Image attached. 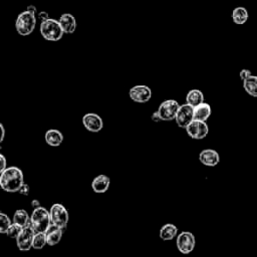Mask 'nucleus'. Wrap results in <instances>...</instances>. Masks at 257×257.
<instances>
[{
	"label": "nucleus",
	"mask_w": 257,
	"mask_h": 257,
	"mask_svg": "<svg viewBox=\"0 0 257 257\" xmlns=\"http://www.w3.org/2000/svg\"><path fill=\"white\" fill-rule=\"evenodd\" d=\"M23 184L24 175L18 167H7L0 173V186L8 193L18 192Z\"/></svg>",
	"instance_id": "obj_1"
},
{
	"label": "nucleus",
	"mask_w": 257,
	"mask_h": 257,
	"mask_svg": "<svg viewBox=\"0 0 257 257\" xmlns=\"http://www.w3.org/2000/svg\"><path fill=\"white\" fill-rule=\"evenodd\" d=\"M36 25V13L30 10L21 12L15 21V28L17 32L22 36L31 34Z\"/></svg>",
	"instance_id": "obj_2"
},
{
	"label": "nucleus",
	"mask_w": 257,
	"mask_h": 257,
	"mask_svg": "<svg viewBox=\"0 0 257 257\" xmlns=\"http://www.w3.org/2000/svg\"><path fill=\"white\" fill-rule=\"evenodd\" d=\"M40 34L48 41H58L62 38L64 31L58 20L48 18L41 22Z\"/></svg>",
	"instance_id": "obj_3"
},
{
	"label": "nucleus",
	"mask_w": 257,
	"mask_h": 257,
	"mask_svg": "<svg viewBox=\"0 0 257 257\" xmlns=\"http://www.w3.org/2000/svg\"><path fill=\"white\" fill-rule=\"evenodd\" d=\"M30 223L35 232H45L51 224L49 211L42 206L34 208L30 216Z\"/></svg>",
	"instance_id": "obj_4"
},
{
	"label": "nucleus",
	"mask_w": 257,
	"mask_h": 257,
	"mask_svg": "<svg viewBox=\"0 0 257 257\" xmlns=\"http://www.w3.org/2000/svg\"><path fill=\"white\" fill-rule=\"evenodd\" d=\"M49 213H50L51 223L61 227L64 232L68 223V212L66 208L63 205L56 203L51 206Z\"/></svg>",
	"instance_id": "obj_5"
},
{
	"label": "nucleus",
	"mask_w": 257,
	"mask_h": 257,
	"mask_svg": "<svg viewBox=\"0 0 257 257\" xmlns=\"http://www.w3.org/2000/svg\"><path fill=\"white\" fill-rule=\"evenodd\" d=\"M35 231L31 226V223L22 228L20 234L16 238V244L20 251H29L32 248L33 238Z\"/></svg>",
	"instance_id": "obj_6"
},
{
	"label": "nucleus",
	"mask_w": 257,
	"mask_h": 257,
	"mask_svg": "<svg viewBox=\"0 0 257 257\" xmlns=\"http://www.w3.org/2000/svg\"><path fill=\"white\" fill-rule=\"evenodd\" d=\"M181 104L175 99H167L164 100L158 108V112L164 121H170L175 119L177 111Z\"/></svg>",
	"instance_id": "obj_7"
},
{
	"label": "nucleus",
	"mask_w": 257,
	"mask_h": 257,
	"mask_svg": "<svg viewBox=\"0 0 257 257\" xmlns=\"http://www.w3.org/2000/svg\"><path fill=\"white\" fill-rule=\"evenodd\" d=\"M176 245L178 250L183 254L191 253L196 245V239L193 233L189 231H183L177 236Z\"/></svg>",
	"instance_id": "obj_8"
},
{
	"label": "nucleus",
	"mask_w": 257,
	"mask_h": 257,
	"mask_svg": "<svg viewBox=\"0 0 257 257\" xmlns=\"http://www.w3.org/2000/svg\"><path fill=\"white\" fill-rule=\"evenodd\" d=\"M188 136L194 140L205 139L209 133V127L206 121L193 119L186 127Z\"/></svg>",
	"instance_id": "obj_9"
},
{
	"label": "nucleus",
	"mask_w": 257,
	"mask_h": 257,
	"mask_svg": "<svg viewBox=\"0 0 257 257\" xmlns=\"http://www.w3.org/2000/svg\"><path fill=\"white\" fill-rule=\"evenodd\" d=\"M193 119H194V107L188 104L187 102L185 104H181L175 117V121L177 125L182 128H186Z\"/></svg>",
	"instance_id": "obj_10"
},
{
	"label": "nucleus",
	"mask_w": 257,
	"mask_h": 257,
	"mask_svg": "<svg viewBox=\"0 0 257 257\" xmlns=\"http://www.w3.org/2000/svg\"><path fill=\"white\" fill-rule=\"evenodd\" d=\"M130 97L139 103L148 102L152 97V89L145 84H139L133 86L128 91Z\"/></svg>",
	"instance_id": "obj_11"
},
{
	"label": "nucleus",
	"mask_w": 257,
	"mask_h": 257,
	"mask_svg": "<svg viewBox=\"0 0 257 257\" xmlns=\"http://www.w3.org/2000/svg\"><path fill=\"white\" fill-rule=\"evenodd\" d=\"M82 123L84 127L91 133H98L103 127L102 118L94 112L85 113L82 117Z\"/></svg>",
	"instance_id": "obj_12"
},
{
	"label": "nucleus",
	"mask_w": 257,
	"mask_h": 257,
	"mask_svg": "<svg viewBox=\"0 0 257 257\" xmlns=\"http://www.w3.org/2000/svg\"><path fill=\"white\" fill-rule=\"evenodd\" d=\"M199 161L207 167H215L220 162V156L213 149H205L199 154Z\"/></svg>",
	"instance_id": "obj_13"
},
{
	"label": "nucleus",
	"mask_w": 257,
	"mask_h": 257,
	"mask_svg": "<svg viewBox=\"0 0 257 257\" xmlns=\"http://www.w3.org/2000/svg\"><path fill=\"white\" fill-rule=\"evenodd\" d=\"M44 233H45V236H46L47 244L49 246H54V245H56L60 242L64 232H63V229L61 227L51 223Z\"/></svg>",
	"instance_id": "obj_14"
},
{
	"label": "nucleus",
	"mask_w": 257,
	"mask_h": 257,
	"mask_svg": "<svg viewBox=\"0 0 257 257\" xmlns=\"http://www.w3.org/2000/svg\"><path fill=\"white\" fill-rule=\"evenodd\" d=\"M109 184H110V180L109 178L106 176V175H98L96 176L92 182H91V188L93 190L94 193H97V194H102V193H105L107 190H108V187H109Z\"/></svg>",
	"instance_id": "obj_15"
},
{
	"label": "nucleus",
	"mask_w": 257,
	"mask_h": 257,
	"mask_svg": "<svg viewBox=\"0 0 257 257\" xmlns=\"http://www.w3.org/2000/svg\"><path fill=\"white\" fill-rule=\"evenodd\" d=\"M58 21H59L64 33L71 34L75 31V29H76V20H75V18L72 14L64 13L59 17Z\"/></svg>",
	"instance_id": "obj_16"
},
{
	"label": "nucleus",
	"mask_w": 257,
	"mask_h": 257,
	"mask_svg": "<svg viewBox=\"0 0 257 257\" xmlns=\"http://www.w3.org/2000/svg\"><path fill=\"white\" fill-rule=\"evenodd\" d=\"M45 142L50 147H59L63 142V135L58 130H48L44 135Z\"/></svg>",
	"instance_id": "obj_17"
},
{
	"label": "nucleus",
	"mask_w": 257,
	"mask_h": 257,
	"mask_svg": "<svg viewBox=\"0 0 257 257\" xmlns=\"http://www.w3.org/2000/svg\"><path fill=\"white\" fill-rule=\"evenodd\" d=\"M211 106L207 102H202L194 107V119L206 121L211 115Z\"/></svg>",
	"instance_id": "obj_18"
},
{
	"label": "nucleus",
	"mask_w": 257,
	"mask_h": 257,
	"mask_svg": "<svg viewBox=\"0 0 257 257\" xmlns=\"http://www.w3.org/2000/svg\"><path fill=\"white\" fill-rule=\"evenodd\" d=\"M178 233V228L172 223H167L163 225V227L160 229L159 236L164 241H170L173 240Z\"/></svg>",
	"instance_id": "obj_19"
},
{
	"label": "nucleus",
	"mask_w": 257,
	"mask_h": 257,
	"mask_svg": "<svg viewBox=\"0 0 257 257\" xmlns=\"http://www.w3.org/2000/svg\"><path fill=\"white\" fill-rule=\"evenodd\" d=\"M186 102L193 107L204 102L203 92L199 89H191L186 95Z\"/></svg>",
	"instance_id": "obj_20"
},
{
	"label": "nucleus",
	"mask_w": 257,
	"mask_h": 257,
	"mask_svg": "<svg viewBox=\"0 0 257 257\" xmlns=\"http://www.w3.org/2000/svg\"><path fill=\"white\" fill-rule=\"evenodd\" d=\"M12 222L21 226V227H25L26 225H28L30 223V216L23 209L16 210L13 214V221Z\"/></svg>",
	"instance_id": "obj_21"
},
{
	"label": "nucleus",
	"mask_w": 257,
	"mask_h": 257,
	"mask_svg": "<svg viewBox=\"0 0 257 257\" xmlns=\"http://www.w3.org/2000/svg\"><path fill=\"white\" fill-rule=\"evenodd\" d=\"M243 87L249 95L257 97V76L251 75L249 78L243 80Z\"/></svg>",
	"instance_id": "obj_22"
},
{
	"label": "nucleus",
	"mask_w": 257,
	"mask_h": 257,
	"mask_svg": "<svg viewBox=\"0 0 257 257\" xmlns=\"http://www.w3.org/2000/svg\"><path fill=\"white\" fill-rule=\"evenodd\" d=\"M232 19L236 24H244L248 20V11L245 7H236L232 12Z\"/></svg>",
	"instance_id": "obj_23"
},
{
	"label": "nucleus",
	"mask_w": 257,
	"mask_h": 257,
	"mask_svg": "<svg viewBox=\"0 0 257 257\" xmlns=\"http://www.w3.org/2000/svg\"><path fill=\"white\" fill-rule=\"evenodd\" d=\"M46 244H47V241H46L45 233H44V232H35L34 238H33L32 248H33V249H36V250H40V249H42Z\"/></svg>",
	"instance_id": "obj_24"
},
{
	"label": "nucleus",
	"mask_w": 257,
	"mask_h": 257,
	"mask_svg": "<svg viewBox=\"0 0 257 257\" xmlns=\"http://www.w3.org/2000/svg\"><path fill=\"white\" fill-rule=\"evenodd\" d=\"M12 223L13 222H11V220L6 214L0 213V232L2 234H6V231L8 230V228Z\"/></svg>",
	"instance_id": "obj_25"
},
{
	"label": "nucleus",
	"mask_w": 257,
	"mask_h": 257,
	"mask_svg": "<svg viewBox=\"0 0 257 257\" xmlns=\"http://www.w3.org/2000/svg\"><path fill=\"white\" fill-rule=\"evenodd\" d=\"M22 228H23V227H21V226L15 224V223H12V224L10 225V227L8 228V230L6 231V235H7L8 237H10V238L16 239V238L18 237V235L20 234Z\"/></svg>",
	"instance_id": "obj_26"
},
{
	"label": "nucleus",
	"mask_w": 257,
	"mask_h": 257,
	"mask_svg": "<svg viewBox=\"0 0 257 257\" xmlns=\"http://www.w3.org/2000/svg\"><path fill=\"white\" fill-rule=\"evenodd\" d=\"M239 74H240V78H241L242 80H245V79L249 78V77L252 75V72H251V70H249V69L243 68V69H241V71H240Z\"/></svg>",
	"instance_id": "obj_27"
},
{
	"label": "nucleus",
	"mask_w": 257,
	"mask_h": 257,
	"mask_svg": "<svg viewBox=\"0 0 257 257\" xmlns=\"http://www.w3.org/2000/svg\"><path fill=\"white\" fill-rule=\"evenodd\" d=\"M29 190H30V188H29L28 184L24 183V184L21 186V188L19 189L18 193H19V194H21V195H24V196H28V194H29Z\"/></svg>",
	"instance_id": "obj_28"
},
{
	"label": "nucleus",
	"mask_w": 257,
	"mask_h": 257,
	"mask_svg": "<svg viewBox=\"0 0 257 257\" xmlns=\"http://www.w3.org/2000/svg\"><path fill=\"white\" fill-rule=\"evenodd\" d=\"M0 162H1V167H0V173H1V172H3L7 168L6 159H5V157L2 154L0 155Z\"/></svg>",
	"instance_id": "obj_29"
},
{
	"label": "nucleus",
	"mask_w": 257,
	"mask_h": 257,
	"mask_svg": "<svg viewBox=\"0 0 257 257\" xmlns=\"http://www.w3.org/2000/svg\"><path fill=\"white\" fill-rule=\"evenodd\" d=\"M37 16H38V18L41 20V22L42 21H44V20H46V19H48L49 18V16H48V14H47V12H45V11H40V12H38V14H37Z\"/></svg>",
	"instance_id": "obj_30"
},
{
	"label": "nucleus",
	"mask_w": 257,
	"mask_h": 257,
	"mask_svg": "<svg viewBox=\"0 0 257 257\" xmlns=\"http://www.w3.org/2000/svg\"><path fill=\"white\" fill-rule=\"evenodd\" d=\"M152 119L154 120V121H156V122H158V121H161L162 120V118H161V116H160V114H159V112H158V110L157 111H155L153 114H152Z\"/></svg>",
	"instance_id": "obj_31"
},
{
	"label": "nucleus",
	"mask_w": 257,
	"mask_h": 257,
	"mask_svg": "<svg viewBox=\"0 0 257 257\" xmlns=\"http://www.w3.org/2000/svg\"><path fill=\"white\" fill-rule=\"evenodd\" d=\"M0 130H1V137H0V143L3 142L4 140V137H5V128L3 126L2 123H0Z\"/></svg>",
	"instance_id": "obj_32"
},
{
	"label": "nucleus",
	"mask_w": 257,
	"mask_h": 257,
	"mask_svg": "<svg viewBox=\"0 0 257 257\" xmlns=\"http://www.w3.org/2000/svg\"><path fill=\"white\" fill-rule=\"evenodd\" d=\"M31 206H32L33 208H37V207H39V206H40V203H39V201H38V200L34 199V200H32V201H31Z\"/></svg>",
	"instance_id": "obj_33"
},
{
	"label": "nucleus",
	"mask_w": 257,
	"mask_h": 257,
	"mask_svg": "<svg viewBox=\"0 0 257 257\" xmlns=\"http://www.w3.org/2000/svg\"><path fill=\"white\" fill-rule=\"evenodd\" d=\"M27 10H30V11H33V12H35L36 14L38 13L37 12V9H36V7L34 6V5H29L28 7H27Z\"/></svg>",
	"instance_id": "obj_34"
}]
</instances>
